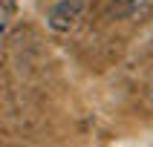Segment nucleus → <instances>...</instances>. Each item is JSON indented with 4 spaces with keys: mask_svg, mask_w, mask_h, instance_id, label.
<instances>
[{
    "mask_svg": "<svg viewBox=\"0 0 153 147\" xmlns=\"http://www.w3.org/2000/svg\"><path fill=\"white\" fill-rule=\"evenodd\" d=\"M84 12H87V0H58V3L49 9L46 23H49L52 32L67 35L84 20Z\"/></svg>",
    "mask_w": 153,
    "mask_h": 147,
    "instance_id": "obj_1",
    "label": "nucleus"
},
{
    "mask_svg": "<svg viewBox=\"0 0 153 147\" xmlns=\"http://www.w3.org/2000/svg\"><path fill=\"white\" fill-rule=\"evenodd\" d=\"M17 3H20V0H0V9H6V12H15Z\"/></svg>",
    "mask_w": 153,
    "mask_h": 147,
    "instance_id": "obj_3",
    "label": "nucleus"
},
{
    "mask_svg": "<svg viewBox=\"0 0 153 147\" xmlns=\"http://www.w3.org/2000/svg\"><path fill=\"white\" fill-rule=\"evenodd\" d=\"M113 15L116 17H124V20H147L153 15V0H116L113 3Z\"/></svg>",
    "mask_w": 153,
    "mask_h": 147,
    "instance_id": "obj_2",
    "label": "nucleus"
},
{
    "mask_svg": "<svg viewBox=\"0 0 153 147\" xmlns=\"http://www.w3.org/2000/svg\"><path fill=\"white\" fill-rule=\"evenodd\" d=\"M147 101L153 104V81H150V84H147Z\"/></svg>",
    "mask_w": 153,
    "mask_h": 147,
    "instance_id": "obj_4",
    "label": "nucleus"
}]
</instances>
